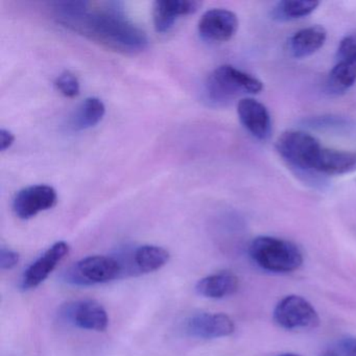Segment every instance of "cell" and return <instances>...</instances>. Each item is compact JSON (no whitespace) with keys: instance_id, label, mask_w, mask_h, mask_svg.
<instances>
[{"instance_id":"1","label":"cell","mask_w":356,"mask_h":356,"mask_svg":"<svg viewBox=\"0 0 356 356\" xmlns=\"http://www.w3.org/2000/svg\"><path fill=\"white\" fill-rule=\"evenodd\" d=\"M89 3H58L59 22L72 30L118 53L133 55L147 47L145 33L120 12L109 9L91 10Z\"/></svg>"},{"instance_id":"2","label":"cell","mask_w":356,"mask_h":356,"mask_svg":"<svg viewBox=\"0 0 356 356\" xmlns=\"http://www.w3.org/2000/svg\"><path fill=\"white\" fill-rule=\"evenodd\" d=\"M264 90L261 81L232 65H222L213 70L206 82L208 101L224 106L245 95H258Z\"/></svg>"},{"instance_id":"3","label":"cell","mask_w":356,"mask_h":356,"mask_svg":"<svg viewBox=\"0 0 356 356\" xmlns=\"http://www.w3.org/2000/svg\"><path fill=\"white\" fill-rule=\"evenodd\" d=\"M249 253L260 268L268 272H293L303 262V256L297 245L277 237H256L250 245Z\"/></svg>"},{"instance_id":"4","label":"cell","mask_w":356,"mask_h":356,"mask_svg":"<svg viewBox=\"0 0 356 356\" xmlns=\"http://www.w3.org/2000/svg\"><path fill=\"white\" fill-rule=\"evenodd\" d=\"M124 275L120 260L111 256L95 255L83 258L70 266L64 280L76 286L103 284Z\"/></svg>"},{"instance_id":"5","label":"cell","mask_w":356,"mask_h":356,"mask_svg":"<svg viewBox=\"0 0 356 356\" xmlns=\"http://www.w3.org/2000/svg\"><path fill=\"white\" fill-rule=\"evenodd\" d=\"M323 145L316 137L303 131L289 130L277 139L279 155L293 168L302 170H314V163Z\"/></svg>"},{"instance_id":"6","label":"cell","mask_w":356,"mask_h":356,"mask_svg":"<svg viewBox=\"0 0 356 356\" xmlns=\"http://www.w3.org/2000/svg\"><path fill=\"white\" fill-rule=\"evenodd\" d=\"M274 320L287 330L314 328L320 322L314 306L304 298L295 295L287 296L277 304Z\"/></svg>"},{"instance_id":"7","label":"cell","mask_w":356,"mask_h":356,"mask_svg":"<svg viewBox=\"0 0 356 356\" xmlns=\"http://www.w3.org/2000/svg\"><path fill=\"white\" fill-rule=\"evenodd\" d=\"M60 316L68 324L91 331H105L109 318L104 306L95 300L85 299L70 302L64 305Z\"/></svg>"},{"instance_id":"8","label":"cell","mask_w":356,"mask_h":356,"mask_svg":"<svg viewBox=\"0 0 356 356\" xmlns=\"http://www.w3.org/2000/svg\"><path fill=\"white\" fill-rule=\"evenodd\" d=\"M57 191L49 185H33L22 189L13 201V210L22 220L34 218L57 204Z\"/></svg>"},{"instance_id":"9","label":"cell","mask_w":356,"mask_h":356,"mask_svg":"<svg viewBox=\"0 0 356 356\" xmlns=\"http://www.w3.org/2000/svg\"><path fill=\"white\" fill-rule=\"evenodd\" d=\"M234 330V322L225 314L202 312L189 316L184 323L185 332L195 339H220L229 337Z\"/></svg>"},{"instance_id":"10","label":"cell","mask_w":356,"mask_h":356,"mask_svg":"<svg viewBox=\"0 0 356 356\" xmlns=\"http://www.w3.org/2000/svg\"><path fill=\"white\" fill-rule=\"evenodd\" d=\"M238 19L233 12L226 9H212L205 12L199 22V34L210 42H226L238 29Z\"/></svg>"},{"instance_id":"11","label":"cell","mask_w":356,"mask_h":356,"mask_svg":"<svg viewBox=\"0 0 356 356\" xmlns=\"http://www.w3.org/2000/svg\"><path fill=\"white\" fill-rule=\"evenodd\" d=\"M70 252L65 241H58L47 249L38 259L35 260L22 275V287L24 291L39 286Z\"/></svg>"},{"instance_id":"12","label":"cell","mask_w":356,"mask_h":356,"mask_svg":"<svg viewBox=\"0 0 356 356\" xmlns=\"http://www.w3.org/2000/svg\"><path fill=\"white\" fill-rule=\"evenodd\" d=\"M118 260L124 275L149 274L163 268L170 260V253L164 248L145 245L136 248L130 255L120 257Z\"/></svg>"},{"instance_id":"13","label":"cell","mask_w":356,"mask_h":356,"mask_svg":"<svg viewBox=\"0 0 356 356\" xmlns=\"http://www.w3.org/2000/svg\"><path fill=\"white\" fill-rule=\"evenodd\" d=\"M237 114L243 128L258 140H266L272 133V118L266 106L252 97L237 104Z\"/></svg>"},{"instance_id":"14","label":"cell","mask_w":356,"mask_h":356,"mask_svg":"<svg viewBox=\"0 0 356 356\" xmlns=\"http://www.w3.org/2000/svg\"><path fill=\"white\" fill-rule=\"evenodd\" d=\"M197 0H157L154 3V26L158 33L172 30L180 16L191 15L199 10Z\"/></svg>"},{"instance_id":"15","label":"cell","mask_w":356,"mask_h":356,"mask_svg":"<svg viewBox=\"0 0 356 356\" xmlns=\"http://www.w3.org/2000/svg\"><path fill=\"white\" fill-rule=\"evenodd\" d=\"M312 172L328 176H343L356 172V152L323 147Z\"/></svg>"},{"instance_id":"16","label":"cell","mask_w":356,"mask_h":356,"mask_svg":"<svg viewBox=\"0 0 356 356\" xmlns=\"http://www.w3.org/2000/svg\"><path fill=\"white\" fill-rule=\"evenodd\" d=\"M327 31L324 26H308L293 35L289 40V51L296 59H303L316 54L324 47Z\"/></svg>"},{"instance_id":"17","label":"cell","mask_w":356,"mask_h":356,"mask_svg":"<svg viewBox=\"0 0 356 356\" xmlns=\"http://www.w3.org/2000/svg\"><path fill=\"white\" fill-rule=\"evenodd\" d=\"M238 289V278L230 272L209 275L197 282L195 289L199 295L209 299H222L232 295Z\"/></svg>"},{"instance_id":"18","label":"cell","mask_w":356,"mask_h":356,"mask_svg":"<svg viewBox=\"0 0 356 356\" xmlns=\"http://www.w3.org/2000/svg\"><path fill=\"white\" fill-rule=\"evenodd\" d=\"M106 113L105 104L97 97L85 99L70 120V127L74 131L87 130L97 126Z\"/></svg>"},{"instance_id":"19","label":"cell","mask_w":356,"mask_h":356,"mask_svg":"<svg viewBox=\"0 0 356 356\" xmlns=\"http://www.w3.org/2000/svg\"><path fill=\"white\" fill-rule=\"evenodd\" d=\"M318 5L320 3L314 0H283L273 8L270 16L275 22H293L310 15Z\"/></svg>"},{"instance_id":"20","label":"cell","mask_w":356,"mask_h":356,"mask_svg":"<svg viewBox=\"0 0 356 356\" xmlns=\"http://www.w3.org/2000/svg\"><path fill=\"white\" fill-rule=\"evenodd\" d=\"M356 82V63L337 62L327 80V88L332 95L347 92Z\"/></svg>"},{"instance_id":"21","label":"cell","mask_w":356,"mask_h":356,"mask_svg":"<svg viewBox=\"0 0 356 356\" xmlns=\"http://www.w3.org/2000/svg\"><path fill=\"white\" fill-rule=\"evenodd\" d=\"M58 90L66 97H76L80 93V82L74 74L70 72H63L58 76L55 82Z\"/></svg>"},{"instance_id":"22","label":"cell","mask_w":356,"mask_h":356,"mask_svg":"<svg viewBox=\"0 0 356 356\" xmlns=\"http://www.w3.org/2000/svg\"><path fill=\"white\" fill-rule=\"evenodd\" d=\"M337 61L356 63V34L343 37L337 51Z\"/></svg>"},{"instance_id":"23","label":"cell","mask_w":356,"mask_h":356,"mask_svg":"<svg viewBox=\"0 0 356 356\" xmlns=\"http://www.w3.org/2000/svg\"><path fill=\"white\" fill-rule=\"evenodd\" d=\"M19 254L8 248L0 250V268L3 270H12L19 262Z\"/></svg>"},{"instance_id":"24","label":"cell","mask_w":356,"mask_h":356,"mask_svg":"<svg viewBox=\"0 0 356 356\" xmlns=\"http://www.w3.org/2000/svg\"><path fill=\"white\" fill-rule=\"evenodd\" d=\"M337 350L341 356H356V339L347 337L341 339Z\"/></svg>"},{"instance_id":"25","label":"cell","mask_w":356,"mask_h":356,"mask_svg":"<svg viewBox=\"0 0 356 356\" xmlns=\"http://www.w3.org/2000/svg\"><path fill=\"white\" fill-rule=\"evenodd\" d=\"M15 141V136L11 131L7 129H1L0 130V149L5 152L6 149H10Z\"/></svg>"},{"instance_id":"26","label":"cell","mask_w":356,"mask_h":356,"mask_svg":"<svg viewBox=\"0 0 356 356\" xmlns=\"http://www.w3.org/2000/svg\"><path fill=\"white\" fill-rule=\"evenodd\" d=\"M322 356H341L337 349H329L323 353Z\"/></svg>"},{"instance_id":"27","label":"cell","mask_w":356,"mask_h":356,"mask_svg":"<svg viewBox=\"0 0 356 356\" xmlns=\"http://www.w3.org/2000/svg\"><path fill=\"white\" fill-rule=\"evenodd\" d=\"M280 356H298V355H295V354H283V355H280Z\"/></svg>"}]
</instances>
